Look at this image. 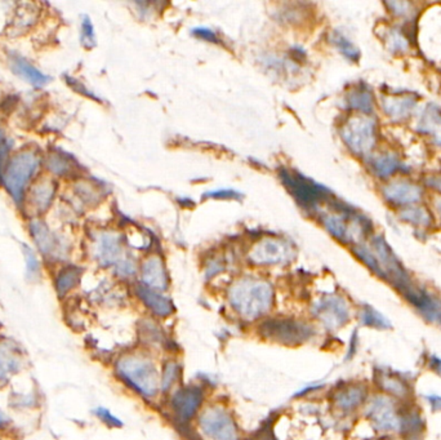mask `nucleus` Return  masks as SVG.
<instances>
[{
    "label": "nucleus",
    "mask_w": 441,
    "mask_h": 440,
    "mask_svg": "<svg viewBox=\"0 0 441 440\" xmlns=\"http://www.w3.org/2000/svg\"><path fill=\"white\" fill-rule=\"evenodd\" d=\"M415 107L417 101L412 96H390L383 100V110L391 119H406L412 115Z\"/></svg>",
    "instance_id": "obj_24"
},
{
    "label": "nucleus",
    "mask_w": 441,
    "mask_h": 440,
    "mask_svg": "<svg viewBox=\"0 0 441 440\" xmlns=\"http://www.w3.org/2000/svg\"><path fill=\"white\" fill-rule=\"evenodd\" d=\"M137 294L141 301L146 305V308H150V311L155 315L160 318H167L169 315L173 314L175 308L172 301L163 296L160 292L150 289L145 286H140L137 288Z\"/></svg>",
    "instance_id": "obj_23"
},
{
    "label": "nucleus",
    "mask_w": 441,
    "mask_h": 440,
    "mask_svg": "<svg viewBox=\"0 0 441 440\" xmlns=\"http://www.w3.org/2000/svg\"><path fill=\"white\" fill-rule=\"evenodd\" d=\"M56 195V183L50 177H42L28 190V208L34 216L47 212Z\"/></svg>",
    "instance_id": "obj_17"
},
{
    "label": "nucleus",
    "mask_w": 441,
    "mask_h": 440,
    "mask_svg": "<svg viewBox=\"0 0 441 440\" xmlns=\"http://www.w3.org/2000/svg\"><path fill=\"white\" fill-rule=\"evenodd\" d=\"M383 196L386 200L398 207H410L412 204L420 202L422 198V189L412 182L400 181L391 182L383 189Z\"/></svg>",
    "instance_id": "obj_18"
},
{
    "label": "nucleus",
    "mask_w": 441,
    "mask_h": 440,
    "mask_svg": "<svg viewBox=\"0 0 441 440\" xmlns=\"http://www.w3.org/2000/svg\"><path fill=\"white\" fill-rule=\"evenodd\" d=\"M82 42L85 47H93L96 43L93 25L88 17H85V20L82 22Z\"/></svg>",
    "instance_id": "obj_37"
},
{
    "label": "nucleus",
    "mask_w": 441,
    "mask_h": 440,
    "mask_svg": "<svg viewBox=\"0 0 441 440\" xmlns=\"http://www.w3.org/2000/svg\"><path fill=\"white\" fill-rule=\"evenodd\" d=\"M123 245L121 240L116 234L112 232H102L96 238L94 243V257L102 266H116L119 265L121 261H124L123 257Z\"/></svg>",
    "instance_id": "obj_16"
},
{
    "label": "nucleus",
    "mask_w": 441,
    "mask_h": 440,
    "mask_svg": "<svg viewBox=\"0 0 441 440\" xmlns=\"http://www.w3.org/2000/svg\"><path fill=\"white\" fill-rule=\"evenodd\" d=\"M8 63L11 70L13 71L17 77L26 80L28 84L34 87H43L48 83L49 77L44 75L42 71L36 69L31 63H28L25 57L20 56L17 53H12L8 58Z\"/></svg>",
    "instance_id": "obj_22"
},
{
    "label": "nucleus",
    "mask_w": 441,
    "mask_h": 440,
    "mask_svg": "<svg viewBox=\"0 0 441 440\" xmlns=\"http://www.w3.org/2000/svg\"><path fill=\"white\" fill-rule=\"evenodd\" d=\"M374 440H403L399 436H392V435H381L379 439Z\"/></svg>",
    "instance_id": "obj_46"
},
{
    "label": "nucleus",
    "mask_w": 441,
    "mask_h": 440,
    "mask_svg": "<svg viewBox=\"0 0 441 440\" xmlns=\"http://www.w3.org/2000/svg\"><path fill=\"white\" fill-rule=\"evenodd\" d=\"M22 359L18 345L9 340H0V382L7 381L21 370Z\"/></svg>",
    "instance_id": "obj_21"
},
{
    "label": "nucleus",
    "mask_w": 441,
    "mask_h": 440,
    "mask_svg": "<svg viewBox=\"0 0 441 440\" xmlns=\"http://www.w3.org/2000/svg\"><path fill=\"white\" fill-rule=\"evenodd\" d=\"M40 155L36 149H23L12 155L7 161L0 183L7 189L17 204L23 200L30 180L36 176L40 167Z\"/></svg>",
    "instance_id": "obj_3"
},
{
    "label": "nucleus",
    "mask_w": 441,
    "mask_h": 440,
    "mask_svg": "<svg viewBox=\"0 0 441 440\" xmlns=\"http://www.w3.org/2000/svg\"><path fill=\"white\" fill-rule=\"evenodd\" d=\"M94 414L109 427L120 426L121 425L119 419H116L109 409H106L104 407H98L97 409H94Z\"/></svg>",
    "instance_id": "obj_38"
},
{
    "label": "nucleus",
    "mask_w": 441,
    "mask_h": 440,
    "mask_svg": "<svg viewBox=\"0 0 441 440\" xmlns=\"http://www.w3.org/2000/svg\"><path fill=\"white\" fill-rule=\"evenodd\" d=\"M400 218L408 224L414 225L420 229H428L432 224V216L423 207H406L400 212Z\"/></svg>",
    "instance_id": "obj_29"
},
{
    "label": "nucleus",
    "mask_w": 441,
    "mask_h": 440,
    "mask_svg": "<svg viewBox=\"0 0 441 440\" xmlns=\"http://www.w3.org/2000/svg\"><path fill=\"white\" fill-rule=\"evenodd\" d=\"M180 375V367L178 364L170 360L168 363L165 364V368L163 370V373L160 375V387L163 392H167L169 390L173 385H175L177 378Z\"/></svg>",
    "instance_id": "obj_34"
},
{
    "label": "nucleus",
    "mask_w": 441,
    "mask_h": 440,
    "mask_svg": "<svg viewBox=\"0 0 441 440\" xmlns=\"http://www.w3.org/2000/svg\"><path fill=\"white\" fill-rule=\"evenodd\" d=\"M387 6L390 7L393 14L403 16V17L410 14V9H412V4L408 1H391V3H387Z\"/></svg>",
    "instance_id": "obj_39"
},
{
    "label": "nucleus",
    "mask_w": 441,
    "mask_h": 440,
    "mask_svg": "<svg viewBox=\"0 0 441 440\" xmlns=\"http://www.w3.org/2000/svg\"><path fill=\"white\" fill-rule=\"evenodd\" d=\"M418 131L432 137L435 144L441 146V110L437 106L430 105L420 115Z\"/></svg>",
    "instance_id": "obj_25"
},
{
    "label": "nucleus",
    "mask_w": 441,
    "mask_h": 440,
    "mask_svg": "<svg viewBox=\"0 0 441 440\" xmlns=\"http://www.w3.org/2000/svg\"><path fill=\"white\" fill-rule=\"evenodd\" d=\"M39 8L34 3H21L14 11L13 17L9 22L8 34L12 36H20L26 34L34 28L39 20Z\"/></svg>",
    "instance_id": "obj_20"
},
{
    "label": "nucleus",
    "mask_w": 441,
    "mask_h": 440,
    "mask_svg": "<svg viewBox=\"0 0 441 440\" xmlns=\"http://www.w3.org/2000/svg\"><path fill=\"white\" fill-rule=\"evenodd\" d=\"M387 44L393 53H403L409 49V41L406 39L404 33L398 28L390 30L387 36Z\"/></svg>",
    "instance_id": "obj_33"
},
{
    "label": "nucleus",
    "mask_w": 441,
    "mask_h": 440,
    "mask_svg": "<svg viewBox=\"0 0 441 440\" xmlns=\"http://www.w3.org/2000/svg\"><path fill=\"white\" fill-rule=\"evenodd\" d=\"M38 403L36 397L33 394H25V395H17V398H14V407H22V408H30L34 407Z\"/></svg>",
    "instance_id": "obj_40"
},
{
    "label": "nucleus",
    "mask_w": 441,
    "mask_h": 440,
    "mask_svg": "<svg viewBox=\"0 0 441 440\" xmlns=\"http://www.w3.org/2000/svg\"><path fill=\"white\" fill-rule=\"evenodd\" d=\"M369 398V387L361 382H349L338 386L332 394L333 405L342 413H352L364 408Z\"/></svg>",
    "instance_id": "obj_14"
},
{
    "label": "nucleus",
    "mask_w": 441,
    "mask_h": 440,
    "mask_svg": "<svg viewBox=\"0 0 441 440\" xmlns=\"http://www.w3.org/2000/svg\"><path fill=\"white\" fill-rule=\"evenodd\" d=\"M330 42L349 61H352V63L359 61L360 50L352 44L350 39H347L346 36H343L342 33L333 31L330 34Z\"/></svg>",
    "instance_id": "obj_31"
},
{
    "label": "nucleus",
    "mask_w": 441,
    "mask_h": 440,
    "mask_svg": "<svg viewBox=\"0 0 441 440\" xmlns=\"http://www.w3.org/2000/svg\"><path fill=\"white\" fill-rule=\"evenodd\" d=\"M199 426L210 440H239V429L229 409L212 405L200 413Z\"/></svg>",
    "instance_id": "obj_8"
},
{
    "label": "nucleus",
    "mask_w": 441,
    "mask_h": 440,
    "mask_svg": "<svg viewBox=\"0 0 441 440\" xmlns=\"http://www.w3.org/2000/svg\"><path fill=\"white\" fill-rule=\"evenodd\" d=\"M258 333L271 343L293 348L310 341L315 335V329L306 321L273 318L259 324Z\"/></svg>",
    "instance_id": "obj_5"
},
{
    "label": "nucleus",
    "mask_w": 441,
    "mask_h": 440,
    "mask_svg": "<svg viewBox=\"0 0 441 440\" xmlns=\"http://www.w3.org/2000/svg\"><path fill=\"white\" fill-rule=\"evenodd\" d=\"M192 34L197 36V38H202V39H207V41H212V42H216L217 41V36L216 34L209 30V28H195L192 30Z\"/></svg>",
    "instance_id": "obj_41"
},
{
    "label": "nucleus",
    "mask_w": 441,
    "mask_h": 440,
    "mask_svg": "<svg viewBox=\"0 0 441 440\" xmlns=\"http://www.w3.org/2000/svg\"><path fill=\"white\" fill-rule=\"evenodd\" d=\"M341 136L354 154L368 155L377 141L376 122L368 115L351 117L342 127Z\"/></svg>",
    "instance_id": "obj_7"
},
{
    "label": "nucleus",
    "mask_w": 441,
    "mask_h": 440,
    "mask_svg": "<svg viewBox=\"0 0 441 440\" xmlns=\"http://www.w3.org/2000/svg\"><path fill=\"white\" fill-rule=\"evenodd\" d=\"M8 424H9V421H8L7 416L0 411V431L7 429Z\"/></svg>",
    "instance_id": "obj_44"
},
{
    "label": "nucleus",
    "mask_w": 441,
    "mask_h": 440,
    "mask_svg": "<svg viewBox=\"0 0 441 440\" xmlns=\"http://www.w3.org/2000/svg\"><path fill=\"white\" fill-rule=\"evenodd\" d=\"M347 105L351 109L361 112V115H369L374 110V100L371 95V90L365 85L360 84L356 85L347 93Z\"/></svg>",
    "instance_id": "obj_26"
},
{
    "label": "nucleus",
    "mask_w": 441,
    "mask_h": 440,
    "mask_svg": "<svg viewBox=\"0 0 441 440\" xmlns=\"http://www.w3.org/2000/svg\"><path fill=\"white\" fill-rule=\"evenodd\" d=\"M409 403V402H408ZM404 404L381 392L371 395L364 407V414L371 426L381 435L399 436L403 426Z\"/></svg>",
    "instance_id": "obj_4"
},
{
    "label": "nucleus",
    "mask_w": 441,
    "mask_h": 440,
    "mask_svg": "<svg viewBox=\"0 0 441 440\" xmlns=\"http://www.w3.org/2000/svg\"><path fill=\"white\" fill-rule=\"evenodd\" d=\"M281 180L287 185L288 189L290 190L297 202L307 210H315L330 195V190L327 188L317 185L302 175L283 171Z\"/></svg>",
    "instance_id": "obj_10"
},
{
    "label": "nucleus",
    "mask_w": 441,
    "mask_h": 440,
    "mask_svg": "<svg viewBox=\"0 0 441 440\" xmlns=\"http://www.w3.org/2000/svg\"><path fill=\"white\" fill-rule=\"evenodd\" d=\"M312 314L322 327L330 331H337L346 326L351 319L349 302L338 294H327L315 301L312 305Z\"/></svg>",
    "instance_id": "obj_9"
},
{
    "label": "nucleus",
    "mask_w": 441,
    "mask_h": 440,
    "mask_svg": "<svg viewBox=\"0 0 441 440\" xmlns=\"http://www.w3.org/2000/svg\"><path fill=\"white\" fill-rule=\"evenodd\" d=\"M426 365H428V370H434L435 373L441 375V358L431 354V355L428 358V363H426Z\"/></svg>",
    "instance_id": "obj_42"
},
{
    "label": "nucleus",
    "mask_w": 441,
    "mask_h": 440,
    "mask_svg": "<svg viewBox=\"0 0 441 440\" xmlns=\"http://www.w3.org/2000/svg\"><path fill=\"white\" fill-rule=\"evenodd\" d=\"M434 205L436 210H437V213H439V216H440L441 220V198H436V199H435Z\"/></svg>",
    "instance_id": "obj_45"
},
{
    "label": "nucleus",
    "mask_w": 441,
    "mask_h": 440,
    "mask_svg": "<svg viewBox=\"0 0 441 440\" xmlns=\"http://www.w3.org/2000/svg\"><path fill=\"white\" fill-rule=\"evenodd\" d=\"M204 400V392L199 386L183 387L170 399V408L175 419L187 422L200 411Z\"/></svg>",
    "instance_id": "obj_15"
},
{
    "label": "nucleus",
    "mask_w": 441,
    "mask_h": 440,
    "mask_svg": "<svg viewBox=\"0 0 441 440\" xmlns=\"http://www.w3.org/2000/svg\"><path fill=\"white\" fill-rule=\"evenodd\" d=\"M376 385L379 386V392L388 398L395 399L401 403H408L413 400V384L410 380L404 377L399 372L382 368L376 375Z\"/></svg>",
    "instance_id": "obj_13"
},
{
    "label": "nucleus",
    "mask_w": 441,
    "mask_h": 440,
    "mask_svg": "<svg viewBox=\"0 0 441 440\" xmlns=\"http://www.w3.org/2000/svg\"><path fill=\"white\" fill-rule=\"evenodd\" d=\"M428 403L432 411L436 412H441V397H436V395H431L428 398Z\"/></svg>",
    "instance_id": "obj_43"
},
{
    "label": "nucleus",
    "mask_w": 441,
    "mask_h": 440,
    "mask_svg": "<svg viewBox=\"0 0 441 440\" xmlns=\"http://www.w3.org/2000/svg\"><path fill=\"white\" fill-rule=\"evenodd\" d=\"M116 376L141 397L153 399L161 392L160 375L151 358L141 353H126L115 363Z\"/></svg>",
    "instance_id": "obj_2"
},
{
    "label": "nucleus",
    "mask_w": 441,
    "mask_h": 440,
    "mask_svg": "<svg viewBox=\"0 0 441 440\" xmlns=\"http://www.w3.org/2000/svg\"><path fill=\"white\" fill-rule=\"evenodd\" d=\"M293 257V245L283 239H262L249 253V259L257 265H281Z\"/></svg>",
    "instance_id": "obj_12"
},
{
    "label": "nucleus",
    "mask_w": 441,
    "mask_h": 440,
    "mask_svg": "<svg viewBox=\"0 0 441 440\" xmlns=\"http://www.w3.org/2000/svg\"><path fill=\"white\" fill-rule=\"evenodd\" d=\"M229 301L240 318L244 321H257L273 308V286L265 280L244 278L230 288Z\"/></svg>",
    "instance_id": "obj_1"
},
{
    "label": "nucleus",
    "mask_w": 441,
    "mask_h": 440,
    "mask_svg": "<svg viewBox=\"0 0 441 440\" xmlns=\"http://www.w3.org/2000/svg\"><path fill=\"white\" fill-rule=\"evenodd\" d=\"M141 279L142 286L158 292H163L168 288V273L159 257H150L143 262L141 267Z\"/></svg>",
    "instance_id": "obj_19"
},
{
    "label": "nucleus",
    "mask_w": 441,
    "mask_h": 440,
    "mask_svg": "<svg viewBox=\"0 0 441 440\" xmlns=\"http://www.w3.org/2000/svg\"><path fill=\"white\" fill-rule=\"evenodd\" d=\"M322 224L334 238L343 243L359 242L371 230V221L366 217L346 205L338 207L336 213L324 217Z\"/></svg>",
    "instance_id": "obj_6"
},
{
    "label": "nucleus",
    "mask_w": 441,
    "mask_h": 440,
    "mask_svg": "<svg viewBox=\"0 0 441 440\" xmlns=\"http://www.w3.org/2000/svg\"><path fill=\"white\" fill-rule=\"evenodd\" d=\"M28 231L36 247L45 259L60 261L66 257L69 245L56 232L49 230L48 225L44 224L40 220H33L28 224Z\"/></svg>",
    "instance_id": "obj_11"
},
{
    "label": "nucleus",
    "mask_w": 441,
    "mask_h": 440,
    "mask_svg": "<svg viewBox=\"0 0 441 440\" xmlns=\"http://www.w3.org/2000/svg\"><path fill=\"white\" fill-rule=\"evenodd\" d=\"M82 279V270L75 266L63 267L55 277V289L58 297L63 299L70 294L72 289L77 288L79 281Z\"/></svg>",
    "instance_id": "obj_27"
},
{
    "label": "nucleus",
    "mask_w": 441,
    "mask_h": 440,
    "mask_svg": "<svg viewBox=\"0 0 441 440\" xmlns=\"http://www.w3.org/2000/svg\"><path fill=\"white\" fill-rule=\"evenodd\" d=\"M9 150H11L9 140H8L6 134L0 128V181H1V176H3V172H4V168L7 166Z\"/></svg>",
    "instance_id": "obj_36"
},
{
    "label": "nucleus",
    "mask_w": 441,
    "mask_h": 440,
    "mask_svg": "<svg viewBox=\"0 0 441 440\" xmlns=\"http://www.w3.org/2000/svg\"><path fill=\"white\" fill-rule=\"evenodd\" d=\"M371 168H373V172L379 177H381V178L390 177V176L393 175L395 172H398L399 169L403 168V164H401L399 158L396 155L390 154V153L374 156L371 159Z\"/></svg>",
    "instance_id": "obj_28"
},
{
    "label": "nucleus",
    "mask_w": 441,
    "mask_h": 440,
    "mask_svg": "<svg viewBox=\"0 0 441 440\" xmlns=\"http://www.w3.org/2000/svg\"><path fill=\"white\" fill-rule=\"evenodd\" d=\"M359 318H360L361 324L369 328L379 329V331L391 328L390 321L369 305H364L361 308Z\"/></svg>",
    "instance_id": "obj_30"
},
{
    "label": "nucleus",
    "mask_w": 441,
    "mask_h": 440,
    "mask_svg": "<svg viewBox=\"0 0 441 440\" xmlns=\"http://www.w3.org/2000/svg\"><path fill=\"white\" fill-rule=\"evenodd\" d=\"M23 256H25V261H26V275H28V280H36L39 278L40 275V262L36 257V253L33 252V249H30L28 245H23Z\"/></svg>",
    "instance_id": "obj_35"
},
{
    "label": "nucleus",
    "mask_w": 441,
    "mask_h": 440,
    "mask_svg": "<svg viewBox=\"0 0 441 440\" xmlns=\"http://www.w3.org/2000/svg\"><path fill=\"white\" fill-rule=\"evenodd\" d=\"M47 168L52 175L66 176L70 173L72 164L69 158L62 154H49L47 158Z\"/></svg>",
    "instance_id": "obj_32"
}]
</instances>
